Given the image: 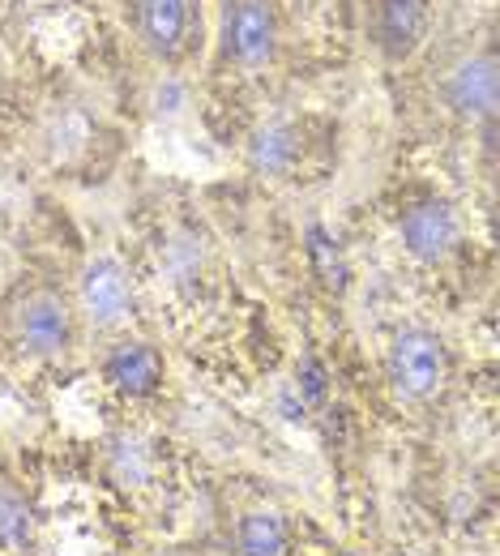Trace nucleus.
I'll use <instances>...</instances> for the list:
<instances>
[{
  "label": "nucleus",
  "instance_id": "obj_11",
  "mask_svg": "<svg viewBox=\"0 0 500 556\" xmlns=\"http://www.w3.org/2000/svg\"><path fill=\"white\" fill-rule=\"evenodd\" d=\"M103 476L112 488L138 492L154 480V450L145 445L138 432H112L103 441Z\"/></svg>",
  "mask_w": 500,
  "mask_h": 556
},
{
  "label": "nucleus",
  "instance_id": "obj_6",
  "mask_svg": "<svg viewBox=\"0 0 500 556\" xmlns=\"http://www.w3.org/2000/svg\"><path fill=\"white\" fill-rule=\"evenodd\" d=\"M398 240L420 266H445L462 249V218L453 202L424 193L398 210Z\"/></svg>",
  "mask_w": 500,
  "mask_h": 556
},
{
  "label": "nucleus",
  "instance_id": "obj_7",
  "mask_svg": "<svg viewBox=\"0 0 500 556\" xmlns=\"http://www.w3.org/2000/svg\"><path fill=\"white\" fill-rule=\"evenodd\" d=\"M103 386L125 403H154L167 390V355L145 339H116L99 359Z\"/></svg>",
  "mask_w": 500,
  "mask_h": 556
},
{
  "label": "nucleus",
  "instance_id": "obj_1",
  "mask_svg": "<svg viewBox=\"0 0 500 556\" xmlns=\"http://www.w3.org/2000/svg\"><path fill=\"white\" fill-rule=\"evenodd\" d=\"M81 317L65 287L22 278L0 295V355L22 364H61L81 343Z\"/></svg>",
  "mask_w": 500,
  "mask_h": 556
},
{
  "label": "nucleus",
  "instance_id": "obj_12",
  "mask_svg": "<svg viewBox=\"0 0 500 556\" xmlns=\"http://www.w3.org/2000/svg\"><path fill=\"white\" fill-rule=\"evenodd\" d=\"M304 257H308L312 278L330 295H343L351 287V257H347V249L338 244V236L325 223H308L304 227Z\"/></svg>",
  "mask_w": 500,
  "mask_h": 556
},
{
  "label": "nucleus",
  "instance_id": "obj_13",
  "mask_svg": "<svg viewBox=\"0 0 500 556\" xmlns=\"http://www.w3.org/2000/svg\"><path fill=\"white\" fill-rule=\"evenodd\" d=\"M291 527L279 509H248L235 522V556H286Z\"/></svg>",
  "mask_w": 500,
  "mask_h": 556
},
{
  "label": "nucleus",
  "instance_id": "obj_14",
  "mask_svg": "<svg viewBox=\"0 0 500 556\" xmlns=\"http://www.w3.org/2000/svg\"><path fill=\"white\" fill-rule=\"evenodd\" d=\"M39 535V518L35 505L22 488L0 484V553H30Z\"/></svg>",
  "mask_w": 500,
  "mask_h": 556
},
{
  "label": "nucleus",
  "instance_id": "obj_5",
  "mask_svg": "<svg viewBox=\"0 0 500 556\" xmlns=\"http://www.w3.org/2000/svg\"><path fill=\"white\" fill-rule=\"evenodd\" d=\"M73 304H77V317L81 326H94V330H120L133 308H138V282L129 275L125 262L116 257H90L77 275V287L69 291Z\"/></svg>",
  "mask_w": 500,
  "mask_h": 556
},
{
  "label": "nucleus",
  "instance_id": "obj_16",
  "mask_svg": "<svg viewBox=\"0 0 500 556\" xmlns=\"http://www.w3.org/2000/svg\"><path fill=\"white\" fill-rule=\"evenodd\" d=\"M343 556H356V553H343Z\"/></svg>",
  "mask_w": 500,
  "mask_h": 556
},
{
  "label": "nucleus",
  "instance_id": "obj_2",
  "mask_svg": "<svg viewBox=\"0 0 500 556\" xmlns=\"http://www.w3.org/2000/svg\"><path fill=\"white\" fill-rule=\"evenodd\" d=\"M385 386L398 403H432L453 377V351L432 326H398L381 355Z\"/></svg>",
  "mask_w": 500,
  "mask_h": 556
},
{
  "label": "nucleus",
  "instance_id": "obj_8",
  "mask_svg": "<svg viewBox=\"0 0 500 556\" xmlns=\"http://www.w3.org/2000/svg\"><path fill=\"white\" fill-rule=\"evenodd\" d=\"M440 94L458 121L492 129V121H497V52H492V43L453 61V70L445 73Z\"/></svg>",
  "mask_w": 500,
  "mask_h": 556
},
{
  "label": "nucleus",
  "instance_id": "obj_10",
  "mask_svg": "<svg viewBox=\"0 0 500 556\" xmlns=\"http://www.w3.org/2000/svg\"><path fill=\"white\" fill-rule=\"evenodd\" d=\"M244 159H248V172L253 176L283 180V176H291L299 167V159H304V134L295 125H286V121H270V125H261L248 138Z\"/></svg>",
  "mask_w": 500,
  "mask_h": 556
},
{
  "label": "nucleus",
  "instance_id": "obj_4",
  "mask_svg": "<svg viewBox=\"0 0 500 556\" xmlns=\"http://www.w3.org/2000/svg\"><path fill=\"white\" fill-rule=\"evenodd\" d=\"M133 35L158 65H184L202 48V0H129Z\"/></svg>",
  "mask_w": 500,
  "mask_h": 556
},
{
  "label": "nucleus",
  "instance_id": "obj_3",
  "mask_svg": "<svg viewBox=\"0 0 500 556\" xmlns=\"http://www.w3.org/2000/svg\"><path fill=\"white\" fill-rule=\"evenodd\" d=\"M283 17L274 0H222L218 17V56L231 70H266L279 61Z\"/></svg>",
  "mask_w": 500,
  "mask_h": 556
},
{
  "label": "nucleus",
  "instance_id": "obj_15",
  "mask_svg": "<svg viewBox=\"0 0 500 556\" xmlns=\"http://www.w3.org/2000/svg\"><path fill=\"white\" fill-rule=\"evenodd\" d=\"M291 390L299 394V403H304L308 412L325 407V403H330V368H325L317 355H304L299 368H295V386H291Z\"/></svg>",
  "mask_w": 500,
  "mask_h": 556
},
{
  "label": "nucleus",
  "instance_id": "obj_9",
  "mask_svg": "<svg viewBox=\"0 0 500 556\" xmlns=\"http://www.w3.org/2000/svg\"><path fill=\"white\" fill-rule=\"evenodd\" d=\"M428 30H432V0H372L368 39H372V48L389 65L411 61L428 43Z\"/></svg>",
  "mask_w": 500,
  "mask_h": 556
}]
</instances>
